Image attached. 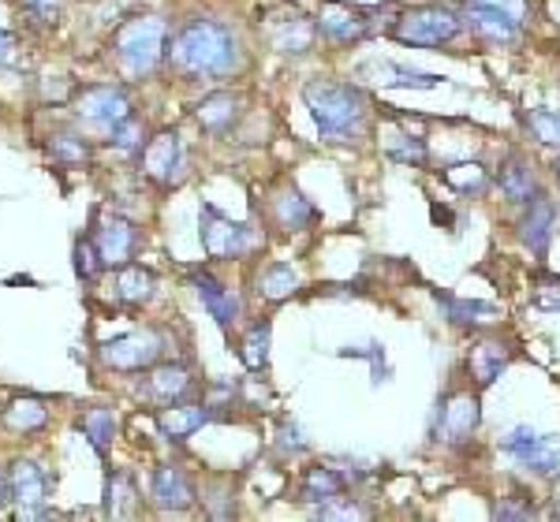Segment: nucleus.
I'll return each mask as SVG.
<instances>
[{"label": "nucleus", "instance_id": "16", "mask_svg": "<svg viewBox=\"0 0 560 522\" xmlns=\"http://www.w3.org/2000/svg\"><path fill=\"white\" fill-rule=\"evenodd\" d=\"M150 500L158 503L161 511H187L195 503V482L187 478L179 466H158L150 478Z\"/></svg>", "mask_w": 560, "mask_h": 522}, {"label": "nucleus", "instance_id": "23", "mask_svg": "<svg viewBox=\"0 0 560 522\" xmlns=\"http://www.w3.org/2000/svg\"><path fill=\"white\" fill-rule=\"evenodd\" d=\"M4 426L12 434H38V429L49 426V407L38 395H20L4 407Z\"/></svg>", "mask_w": 560, "mask_h": 522}, {"label": "nucleus", "instance_id": "13", "mask_svg": "<svg viewBox=\"0 0 560 522\" xmlns=\"http://www.w3.org/2000/svg\"><path fill=\"white\" fill-rule=\"evenodd\" d=\"M198 377L187 370L184 363H153L147 373V400L153 403H179V400H191Z\"/></svg>", "mask_w": 560, "mask_h": 522}, {"label": "nucleus", "instance_id": "5", "mask_svg": "<svg viewBox=\"0 0 560 522\" xmlns=\"http://www.w3.org/2000/svg\"><path fill=\"white\" fill-rule=\"evenodd\" d=\"M527 20V0H464V23L486 41H516Z\"/></svg>", "mask_w": 560, "mask_h": 522}, {"label": "nucleus", "instance_id": "11", "mask_svg": "<svg viewBox=\"0 0 560 522\" xmlns=\"http://www.w3.org/2000/svg\"><path fill=\"white\" fill-rule=\"evenodd\" d=\"M142 173H147L153 183L161 187H173L184 179L187 173V150L184 139L176 131H158L142 150Z\"/></svg>", "mask_w": 560, "mask_h": 522}, {"label": "nucleus", "instance_id": "24", "mask_svg": "<svg viewBox=\"0 0 560 522\" xmlns=\"http://www.w3.org/2000/svg\"><path fill=\"white\" fill-rule=\"evenodd\" d=\"M340 493H345V474H337L332 466H311V471L303 474L300 497L306 503H314V508H322V503L337 500Z\"/></svg>", "mask_w": 560, "mask_h": 522}, {"label": "nucleus", "instance_id": "9", "mask_svg": "<svg viewBox=\"0 0 560 522\" xmlns=\"http://www.w3.org/2000/svg\"><path fill=\"white\" fill-rule=\"evenodd\" d=\"M198 224H202V247L210 258H221V261H232V258H243L250 247H255V232L250 224H240L232 217H224L217 205H202L198 213Z\"/></svg>", "mask_w": 560, "mask_h": 522}, {"label": "nucleus", "instance_id": "42", "mask_svg": "<svg viewBox=\"0 0 560 522\" xmlns=\"http://www.w3.org/2000/svg\"><path fill=\"white\" fill-rule=\"evenodd\" d=\"M15 52H20V49H15V38H12V34H8V31H0V68L12 64Z\"/></svg>", "mask_w": 560, "mask_h": 522}, {"label": "nucleus", "instance_id": "22", "mask_svg": "<svg viewBox=\"0 0 560 522\" xmlns=\"http://www.w3.org/2000/svg\"><path fill=\"white\" fill-rule=\"evenodd\" d=\"M79 429H83V437L90 440V448L105 459L116 440V429H120V418H116L113 407H86L83 418H79Z\"/></svg>", "mask_w": 560, "mask_h": 522}, {"label": "nucleus", "instance_id": "17", "mask_svg": "<svg viewBox=\"0 0 560 522\" xmlns=\"http://www.w3.org/2000/svg\"><path fill=\"white\" fill-rule=\"evenodd\" d=\"M191 287H195L198 299H202L206 310H210V318L217 321V325H221V329L236 325V321H240V299L232 295V287H224L213 273H206V269H195Z\"/></svg>", "mask_w": 560, "mask_h": 522}, {"label": "nucleus", "instance_id": "3", "mask_svg": "<svg viewBox=\"0 0 560 522\" xmlns=\"http://www.w3.org/2000/svg\"><path fill=\"white\" fill-rule=\"evenodd\" d=\"M168 23L161 15H135V20L120 23L108 41L116 68L131 79H142L150 71L161 68V60L168 57Z\"/></svg>", "mask_w": 560, "mask_h": 522}, {"label": "nucleus", "instance_id": "30", "mask_svg": "<svg viewBox=\"0 0 560 522\" xmlns=\"http://www.w3.org/2000/svg\"><path fill=\"white\" fill-rule=\"evenodd\" d=\"M438 302L445 306L448 321L453 325H475V321H490L497 318L493 302H475V299H453V295H438Z\"/></svg>", "mask_w": 560, "mask_h": 522}, {"label": "nucleus", "instance_id": "18", "mask_svg": "<svg viewBox=\"0 0 560 522\" xmlns=\"http://www.w3.org/2000/svg\"><path fill=\"white\" fill-rule=\"evenodd\" d=\"M553 202H546L541 194L530 198L527 213L520 221V239L530 247V254H546L549 250V239H553Z\"/></svg>", "mask_w": 560, "mask_h": 522}, {"label": "nucleus", "instance_id": "38", "mask_svg": "<svg viewBox=\"0 0 560 522\" xmlns=\"http://www.w3.org/2000/svg\"><path fill=\"white\" fill-rule=\"evenodd\" d=\"M535 440H538V429L535 426H516V429H509V434H504V452H509L512 459H527V452L530 448H535Z\"/></svg>", "mask_w": 560, "mask_h": 522}, {"label": "nucleus", "instance_id": "21", "mask_svg": "<svg viewBox=\"0 0 560 522\" xmlns=\"http://www.w3.org/2000/svg\"><path fill=\"white\" fill-rule=\"evenodd\" d=\"M314 34H318V23L292 12L288 20L273 23V49L284 52V57H300V52H306L314 45Z\"/></svg>", "mask_w": 560, "mask_h": 522}, {"label": "nucleus", "instance_id": "39", "mask_svg": "<svg viewBox=\"0 0 560 522\" xmlns=\"http://www.w3.org/2000/svg\"><path fill=\"white\" fill-rule=\"evenodd\" d=\"M23 12L31 15V20H38L45 26H57L60 12H65V0H20Z\"/></svg>", "mask_w": 560, "mask_h": 522}, {"label": "nucleus", "instance_id": "34", "mask_svg": "<svg viewBox=\"0 0 560 522\" xmlns=\"http://www.w3.org/2000/svg\"><path fill=\"white\" fill-rule=\"evenodd\" d=\"M240 355H243V363H247L250 370H261V366L269 363V321H255V325L247 329Z\"/></svg>", "mask_w": 560, "mask_h": 522}, {"label": "nucleus", "instance_id": "36", "mask_svg": "<svg viewBox=\"0 0 560 522\" xmlns=\"http://www.w3.org/2000/svg\"><path fill=\"white\" fill-rule=\"evenodd\" d=\"M527 128L538 142L546 146H560V112L553 109H530L527 112Z\"/></svg>", "mask_w": 560, "mask_h": 522}, {"label": "nucleus", "instance_id": "20", "mask_svg": "<svg viewBox=\"0 0 560 522\" xmlns=\"http://www.w3.org/2000/svg\"><path fill=\"white\" fill-rule=\"evenodd\" d=\"M153 295H158V276L150 273L147 265H120V273H116V299L124 306H147Z\"/></svg>", "mask_w": 560, "mask_h": 522}, {"label": "nucleus", "instance_id": "2", "mask_svg": "<svg viewBox=\"0 0 560 522\" xmlns=\"http://www.w3.org/2000/svg\"><path fill=\"white\" fill-rule=\"evenodd\" d=\"M303 102L325 139H348V134H355L366 120V97H363V90L351 83L311 79V83L303 86Z\"/></svg>", "mask_w": 560, "mask_h": 522}, {"label": "nucleus", "instance_id": "44", "mask_svg": "<svg viewBox=\"0 0 560 522\" xmlns=\"http://www.w3.org/2000/svg\"><path fill=\"white\" fill-rule=\"evenodd\" d=\"M351 4H385V0H351Z\"/></svg>", "mask_w": 560, "mask_h": 522}, {"label": "nucleus", "instance_id": "4", "mask_svg": "<svg viewBox=\"0 0 560 522\" xmlns=\"http://www.w3.org/2000/svg\"><path fill=\"white\" fill-rule=\"evenodd\" d=\"M464 31V20L445 4H422V8H408V12L396 20L393 38L404 45H415V49H438V45L453 41L456 34Z\"/></svg>", "mask_w": 560, "mask_h": 522}, {"label": "nucleus", "instance_id": "15", "mask_svg": "<svg viewBox=\"0 0 560 522\" xmlns=\"http://www.w3.org/2000/svg\"><path fill=\"white\" fill-rule=\"evenodd\" d=\"M314 23L332 41H359L363 34H370V20L359 8H351V0H325Z\"/></svg>", "mask_w": 560, "mask_h": 522}, {"label": "nucleus", "instance_id": "25", "mask_svg": "<svg viewBox=\"0 0 560 522\" xmlns=\"http://www.w3.org/2000/svg\"><path fill=\"white\" fill-rule=\"evenodd\" d=\"M273 217L284 232H303L306 224L318 217V213H314V205L306 202L295 187H284V191L273 198Z\"/></svg>", "mask_w": 560, "mask_h": 522}, {"label": "nucleus", "instance_id": "1", "mask_svg": "<svg viewBox=\"0 0 560 522\" xmlns=\"http://www.w3.org/2000/svg\"><path fill=\"white\" fill-rule=\"evenodd\" d=\"M168 60L184 75L221 79L240 64V41L232 34V26L217 20H187L173 38Z\"/></svg>", "mask_w": 560, "mask_h": 522}, {"label": "nucleus", "instance_id": "27", "mask_svg": "<svg viewBox=\"0 0 560 522\" xmlns=\"http://www.w3.org/2000/svg\"><path fill=\"white\" fill-rule=\"evenodd\" d=\"M509 347L497 344V340H482V344H475L471 351V373L478 377V384H493L497 377H501V370L509 366Z\"/></svg>", "mask_w": 560, "mask_h": 522}, {"label": "nucleus", "instance_id": "8", "mask_svg": "<svg viewBox=\"0 0 560 522\" xmlns=\"http://www.w3.org/2000/svg\"><path fill=\"white\" fill-rule=\"evenodd\" d=\"M71 109H75L79 123H86V128H108V131L128 120V116H135L131 94L120 83H97V86L79 90Z\"/></svg>", "mask_w": 560, "mask_h": 522}, {"label": "nucleus", "instance_id": "26", "mask_svg": "<svg viewBox=\"0 0 560 522\" xmlns=\"http://www.w3.org/2000/svg\"><path fill=\"white\" fill-rule=\"evenodd\" d=\"M497 183H501V194L509 198V202H530V198L538 194L535 191V173H530V165L523 157L504 161Z\"/></svg>", "mask_w": 560, "mask_h": 522}, {"label": "nucleus", "instance_id": "32", "mask_svg": "<svg viewBox=\"0 0 560 522\" xmlns=\"http://www.w3.org/2000/svg\"><path fill=\"white\" fill-rule=\"evenodd\" d=\"M523 466H530V471H538V474H557L560 471V437L538 434L535 448H530L527 459H523Z\"/></svg>", "mask_w": 560, "mask_h": 522}, {"label": "nucleus", "instance_id": "45", "mask_svg": "<svg viewBox=\"0 0 560 522\" xmlns=\"http://www.w3.org/2000/svg\"><path fill=\"white\" fill-rule=\"evenodd\" d=\"M553 168H557V183H560V157H557V165H553Z\"/></svg>", "mask_w": 560, "mask_h": 522}, {"label": "nucleus", "instance_id": "7", "mask_svg": "<svg viewBox=\"0 0 560 522\" xmlns=\"http://www.w3.org/2000/svg\"><path fill=\"white\" fill-rule=\"evenodd\" d=\"M90 239H94L97 258H102L105 269L128 265L135 250H139V228L128 217H120V213H90Z\"/></svg>", "mask_w": 560, "mask_h": 522}, {"label": "nucleus", "instance_id": "12", "mask_svg": "<svg viewBox=\"0 0 560 522\" xmlns=\"http://www.w3.org/2000/svg\"><path fill=\"white\" fill-rule=\"evenodd\" d=\"M478 422H482L478 395L453 392L438 411V440H445V444H464V440L478 429Z\"/></svg>", "mask_w": 560, "mask_h": 522}, {"label": "nucleus", "instance_id": "40", "mask_svg": "<svg viewBox=\"0 0 560 522\" xmlns=\"http://www.w3.org/2000/svg\"><path fill=\"white\" fill-rule=\"evenodd\" d=\"M340 497H345V493H340ZM337 500H329V503H322V508H314V515H318V519H366L370 515V511L359 508V503H351V500L348 503H337Z\"/></svg>", "mask_w": 560, "mask_h": 522}, {"label": "nucleus", "instance_id": "31", "mask_svg": "<svg viewBox=\"0 0 560 522\" xmlns=\"http://www.w3.org/2000/svg\"><path fill=\"white\" fill-rule=\"evenodd\" d=\"M49 157L57 165H83V161H90V142L75 131H57L49 139Z\"/></svg>", "mask_w": 560, "mask_h": 522}, {"label": "nucleus", "instance_id": "35", "mask_svg": "<svg viewBox=\"0 0 560 522\" xmlns=\"http://www.w3.org/2000/svg\"><path fill=\"white\" fill-rule=\"evenodd\" d=\"M71 258H75V276L79 281H94L97 273H102V258H97V247L94 239H90V232L75 239V247H71Z\"/></svg>", "mask_w": 560, "mask_h": 522}, {"label": "nucleus", "instance_id": "37", "mask_svg": "<svg viewBox=\"0 0 560 522\" xmlns=\"http://www.w3.org/2000/svg\"><path fill=\"white\" fill-rule=\"evenodd\" d=\"M108 142H113L120 153H135V150H142V123L135 120V116H128L124 123H116L113 134H108Z\"/></svg>", "mask_w": 560, "mask_h": 522}, {"label": "nucleus", "instance_id": "29", "mask_svg": "<svg viewBox=\"0 0 560 522\" xmlns=\"http://www.w3.org/2000/svg\"><path fill=\"white\" fill-rule=\"evenodd\" d=\"M300 287V273H295L292 265H284V261H277V265H269L266 273L258 276V292L266 295L269 302H280L288 299V295Z\"/></svg>", "mask_w": 560, "mask_h": 522}, {"label": "nucleus", "instance_id": "28", "mask_svg": "<svg viewBox=\"0 0 560 522\" xmlns=\"http://www.w3.org/2000/svg\"><path fill=\"white\" fill-rule=\"evenodd\" d=\"M377 75H382L385 86H400V90H438L445 79L441 75H427V71H415L404 64H377Z\"/></svg>", "mask_w": 560, "mask_h": 522}, {"label": "nucleus", "instance_id": "6", "mask_svg": "<svg viewBox=\"0 0 560 522\" xmlns=\"http://www.w3.org/2000/svg\"><path fill=\"white\" fill-rule=\"evenodd\" d=\"M161 351H165V336L158 329H135L97 344V358H102L105 370L135 373V370H150L161 358Z\"/></svg>", "mask_w": 560, "mask_h": 522}, {"label": "nucleus", "instance_id": "43", "mask_svg": "<svg viewBox=\"0 0 560 522\" xmlns=\"http://www.w3.org/2000/svg\"><path fill=\"white\" fill-rule=\"evenodd\" d=\"M497 519H530V508H516V503H497Z\"/></svg>", "mask_w": 560, "mask_h": 522}, {"label": "nucleus", "instance_id": "33", "mask_svg": "<svg viewBox=\"0 0 560 522\" xmlns=\"http://www.w3.org/2000/svg\"><path fill=\"white\" fill-rule=\"evenodd\" d=\"M445 183L459 194H482L490 187V176H486L482 165H453L445 168Z\"/></svg>", "mask_w": 560, "mask_h": 522}, {"label": "nucleus", "instance_id": "14", "mask_svg": "<svg viewBox=\"0 0 560 522\" xmlns=\"http://www.w3.org/2000/svg\"><path fill=\"white\" fill-rule=\"evenodd\" d=\"M213 418L217 414L210 403L179 400V403H165V407L158 411V429H161V437H168V440H187Z\"/></svg>", "mask_w": 560, "mask_h": 522}, {"label": "nucleus", "instance_id": "19", "mask_svg": "<svg viewBox=\"0 0 560 522\" xmlns=\"http://www.w3.org/2000/svg\"><path fill=\"white\" fill-rule=\"evenodd\" d=\"M243 112V97L240 94H229V90H217V94L202 97V102L195 105V116L198 123H202L210 134H224L232 128V123L240 120Z\"/></svg>", "mask_w": 560, "mask_h": 522}, {"label": "nucleus", "instance_id": "41", "mask_svg": "<svg viewBox=\"0 0 560 522\" xmlns=\"http://www.w3.org/2000/svg\"><path fill=\"white\" fill-rule=\"evenodd\" d=\"M393 157L396 161H415V165H422V161H427V142H422V139H408L404 146L393 150Z\"/></svg>", "mask_w": 560, "mask_h": 522}, {"label": "nucleus", "instance_id": "10", "mask_svg": "<svg viewBox=\"0 0 560 522\" xmlns=\"http://www.w3.org/2000/svg\"><path fill=\"white\" fill-rule=\"evenodd\" d=\"M49 489H52V482L38 459H15V463L8 466V497L20 503V511H15L20 519H49L52 511L42 508V503L49 500Z\"/></svg>", "mask_w": 560, "mask_h": 522}]
</instances>
